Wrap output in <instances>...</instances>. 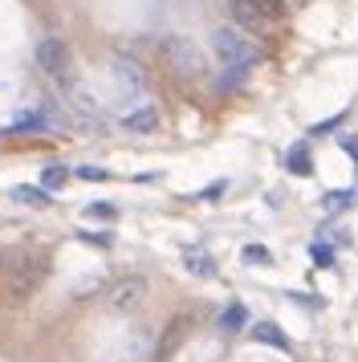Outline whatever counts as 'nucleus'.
<instances>
[{"label": "nucleus", "instance_id": "nucleus-20", "mask_svg": "<svg viewBox=\"0 0 358 362\" xmlns=\"http://www.w3.org/2000/svg\"><path fill=\"white\" fill-rule=\"evenodd\" d=\"M309 257H313V264L330 269V264H334V248H330V245H313V248H309Z\"/></svg>", "mask_w": 358, "mask_h": 362}, {"label": "nucleus", "instance_id": "nucleus-5", "mask_svg": "<svg viewBox=\"0 0 358 362\" xmlns=\"http://www.w3.org/2000/svg\"><path fill=\"white\" fill-rule=\"evenodd\" d=\"M102 293H106V305L118 310V313L139 310V305H143V297H146V277H143V273H122V277H114Z\"/></svg>", "mask_w": 358, "mask_h": 362}, {"label": "nucleus", "instance_id": "nucleus-6", "mask_svg": "<svg viewBox=\"0 0 358 362\" xmlns=\"http://www.w3.org/2000/svg\"><path fill=\"white\" fill-rule=\"evenodd\" d=\"M33 57H37V66H41V74H49V78H57L62 82L65 74H69V66H74V53H69V45H65L62 37H41L37 41V49H33Z\"/></svg>", "mask_w": 358, "mask_h": 362}, {"label": "nucleus", "instance_id": "nucleus-2", "mask_svg": "<svg viewBox=\"0 0 358 362\" xmlns=\"http://www.w3.org/2000/svg\"><path fill=\"white\" fill-rule=\"evenodd\" d=\"M212 49L220 57V66L232 69V74H248V69H257L265 62V49L244 29H236V25H220L212 33Z\"/></svg>", "mask_w": 358, "mask_h": 362}, {"label": "nucleus", "instance_id": "nucleus-3", "mask_svg": "<svg viewBox=\"0 0 358 362\" xmlns=\"http://www.w3.org/2000/svg\"><path fill=\"white\" fill-rule=\"evenodd\" d=\"M159 53H163L167 69L175 74L179 82H200V78H204V53H200L195 41L171 33V37H163L159 41Z\"/></svg>", "mask_w": 358, "mask_h": 362}, {"label": "nucleus", "instance_id": "nucleus-14", "mask_svg": "<svg viewBox=\"0 0 358 362\" xmlns=\"http://www.w3.org/2000/svg\"><path fill=\"white\" fill-rule=\"evenodd\" d=\"M94 362H143V346H139V342H127V346H118V350L98 354Z\"/></svg>", "mask_w": 358, "mask_h": 362}, {"label": "nucleus", "instance_id": "nucleus-11", "mask_svg": "<svg viewBox=\"0 0 358 362\" xmlns=\"http://www.w3.org/2000/svg\"><path fill=\"white\" fill-rule=\"evenodd\" d=\"M216 326H220V334H236V329H244V326H248V310H244L241 301H228Z\"/></svg>", "mask_w": 358, "mask_h": 362}, {"label": "nucleus", "instance_id": "nucleus-1", "mask_svg": "<svg viewBox=\"0 0 358 362\" xmlns=\"http://www.w3.org/2000/svg\"><path fill=\"white\" fill-rule=\"evenodd\" d=\"M45 277H49V252L45 248H25L4 269V297L8 301H29Z\"/></svg>", "mask_w": 358, "mask_h": 362}, {"label": "nucleus", "instance_id": "nucleus-16", "mask_svg": "<svg viewBox=\"0 0 358 362\" xmlns=\"http://www.w3.org/2000/svg\"><path fill=\"white\" fill-rule=\"evenodd\" d=\"M285 167H289L293 175H309V171H313V163H309V151L301 147V143H297V147L289 151V159H285Z\"/></svg>", "mask_w": 358, "mask_h": 362}, {"label": "nucleus", "instance_id": "nucleus-19", "mask_svg": "<svg viewBox=\"0 0 358 362\" xmlns=\"http://www.w3.org/2000/svg\"><path fill=\"white\" fill-rule=\"evenodd\" d=\"M86 216H94V220H114V216H118V208H114V204H102V199H94V204H86Z\"/></svg>", "mask_w": 358, "mask_h": 362}, {"label": "nucleus", "instance_id": "nucleus-8", "mask_svg": "<svg viewBox=\"0 0 358 362\" xmlns=\"http://www.w3.org/2000/svg\"><path fill=\"white\" fill-rule=\"evenodd\" d=\"M122 127H127L130 134H151L159 127V110H155V106H139V110L122 115Z\"/></svg>", "mask_w": 358, "mask_h": 362}, {"label": "nucleus", "instance_id": "nucleus-25", "mask_svg": "<svg viewBox=\"0 0 358 362\" xmlns=\"http://www.w3.org/2000/svg\"><path fill=\"white\" fill-rule=\"evenodd\" d=\"M285 4H306V0H285Z\"/></svg>", "mask_w": 358, "mask_h": 362}, {"label": "nucleus", "instance_id": "nucleus-18", "mask_svg": "<svg viewBox=\"0 0 358 362\" xmlns=\"http://www.w3.org/2000/svg\"><path fill=\"white\" fill-rule=\"evenodd\" d=\"M241 257H244L248 264H269V261H273V252H269L265 245H244V252H241Z\"/></svg>", "mask_w": 358, "mask_h": 362}, {"label": "nucleus", "instance_id": "nucleus-17", "mask_svg": "<svg viewBox=\"0 0 358 362\" xmlns=\"http://www.w3.org/2000/svg\"><path fill=\"white\" fill-rule=\"evenodd\" d=\"M94 289H106V281L102 277H81L78 285H69V297H90Z\"/></svg>", "mask_w": 358, "mask_h": 362}, {"label": "nucleus", "instance_id": "nucleus-12", "mask_svg": "<svg viewBox=\"0 0 358 362\" xmlns=\"http://www.w3.org/2000/svg\"><path fill=\"white\" fill-rule=\"evenodd\" d=\"M253 338H257V342H265V346H277V350H293V342L273 326V322H257V326H253Z\"/></svg>", "mask_w": 358, "mask_h": 362}, {"label": "nucleus", "instance_id": "nucleus-9", "mask_svg": "<svg viewBox=\"0 0 358 362\" xmlns=\"http://www.w3.org/2000/svg\"><path fill=\"white\" fill-rule=\"evenodd\" d=\"M49 127V106L41 102L37 110H29V115H21L16 122H8V134H37Z\"/></svg>", "mask_w": 358, "mask_h": 362}, {"label": "nucleus", "instance_id": "nucleus-23", "mask_svg": "<svg viewBox=\"0 0 358 362\" xmlns=\"http://www.w3.org/2000/svg\"><path fill=\"white\" fill-rule=\"evenodd\" d=\"M74 175H78V180H90V183H102V180H106V171H102V167H78Z\"/></svg>", "mask_w": 358, "mask_h": 362}, {"label": "nucleus", "instance_id": "nucleus-10", "mask_svg": "<svg viewBox=\"0 0 358 362\" xmlns=\"http://www.w3.org/2000/svg\"><path fill=\"white\" fill-rule=\"evenodd\" d=\"M183 269H187L192 277H216V261H212L204 248H187V252H183Z\"/></svg>", "mask_w": 358, "mask_h": 362}, {"label": "nucleus", "instance_id": "nucleus-13", "mask_svg": "<svg viewBox=\"0 0 358 362\" xmlns=\"http://www.w3.org/2000/svg\"><path fill=\"white\" fill-rule=\"evenodd\" d=\"M13 199H21V204H29V208H49V192L41 187V183H25V187H13Z\"/></svg>", "mask_w": 358, "mask_h": 362}, {"label": "nucleus", "instance_id": "nucleus-15", "mask_svg": "<svg viewBox=\"0 0 358 362\" xmlns=\"http://www.w3.org/2000/svg\"><path fill=\"white\" fill-rule=\"evenodd\" d=\"M65 180H69V167L65 163H45L41 167V187H45V192H57Z\"/></svg>", "mask_w": 358, "mask_h": 362}, {"label": "nucleus", "instance_id": "nucleus-22", "mask_svg": "<svg viewBox=\"0 0 358 362\" xmlns=\"http://www.w3.org/2000/svg\"><path fill=\"white\" fill-rule=\"evenodd\" d=\"M257 4H260V8H265L273 21H285V0H257Z\"/></svg>", "mask_w": 358, "mask_h": 362}, {"label": "nucleus", "instance_id": "nucleus-7", "mask_svg": "<svg viewBox=\"0 0 358 362\" xmlns=\"http://www.w3.org/2000/svg\"><path fill=\"white\" fill-rule=\"evenodd\" d=\"M192 326H195V313H175V317L163 326L159 342H155V350H151V362H171V354H175L183 342H187Z\"/></svg>", "mask_w": 358, "mask_h": 362}, {"label": "nucleus", "instance_id": "nucleus-21", "mask_svg": "<svg viewBox=\"0 0 358 362\" xmlns=\"http://www.w3.org/2000/svg\"><path fill=\"white\" fill-rule=\"evenodd\" d=\"M346 204H354V192H330L325 196V208L334 212V208H346Z\"/></svg>", "mask_w": 358, "mask_h": 362}, {"label": "nucleus", "instance_id": "nucleus-4", "mask_svg": "<svg viewBox=\"0 0 358 362\" xmlns=\"http://www.w3.org/2000/svg\"><path fill=\"white\" fill-rule=\"evenodd\" d=\"M228 17L236 29H244L248 37H273L281 29V21H273L257 0H228Z\"/></svg>", "mask_w": 358, "mask_h": 362}, {"label": "nucleus", "instance_id": "nucleus-24", "mask_svg": "<svg viewBox=\"0 0 358 362\" xmlns=\"http://www.w3.org/2000/svg\"><path fill=\"white\" fill-rule=\"evenodd\" d=\"M224 187H228L224 180H216V183H208L204 192H195V196H200V199H220V192H224Z\"/></svg>", "mask_w": 358, "mask_h": 362}]
</instances>
